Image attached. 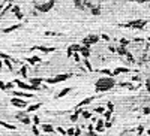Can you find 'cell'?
<instances>
[{
    "label": "cell",
    "instance_id": "obj_1",
    "mask_svg": "<svg viewBox=\"0 0 150 136\" xmlns=\"http://www.w3.org/2000/svg\"><path fill=\"white\" fill-rule=\"evenodd\" d=\"M114 79L112 78H101V79L96 81V85H95V88L96 91H108V90H111L114 87Z\"/></svg>",
    "mask_w": 150,
    "mask_h": 136
},
{
    "label": "cell",
    "instance_id": "obj_2",
    "mask_svg": "<svg viewBox=\"0 0 150 136\" xmlns=\"http://www.w3.org/2000/svg\"><path fill=\"white\" fill-rule=\"evenodd\" d=\"M146 26H147V19H137V21H131V23L123 24V27H132V28H138V30L144 28Z\"/></svg>",
    "mask_w": 150,
    "mask_h": 136
},
{
    "label": "cell",
    "instance_id": "obj_3",
    "mask_svg": "<svg viewBox=\"0 0 150 136\" xmlns=\"http://www.w3.org/2000/svg\"><path fill=\"white\" fill-rule=\"evenodd\" d=\"M71 75H59L56 76V78H42V81H45V82H48V84H57V82H62V81H66V79H69Z\"/></svg>",
    "mask_w": 150,
    "mask_h": 136
},
{
    "label": "cell",
    "instance_id": "obj_4",
    "mask_svg": "<svg viewBox=\"0 0 150 136\" xmlns=\"http://www.w3.org/2000/svg\"><path fill=\"white\" fill-rule=\"evenodd\" d=\"M56 5V2L54 0H48V2H45V3H42V5H36V9L39 11V12H48V11L53 9V6Z\"/></svg>",
    "mask_w": 150,
    "mask_h": 136
},
{
    "label": "cell",
    "instance_id": "obj_5",
    "mask_svg": "<svg viewBox=\"0 0 150 136\" xmlns=\"http://www.w3.org/2000/svg\"><path fill=\"white\" fill-rule=\"evenodd\" d=\"M99 41V36H96V34H92V36H87L86 39H83V43H84V47L90 48V45L95 42H98Z\"/></svg>",
    "mask_w": 150,
    "mask_h": 136
},
{
    "label": "cell",
    "instance_id": "obj_6",
    "mask_svg": "<svg viewBox=\"0 0 150 136\" xmlns=\"http://www.w3.org/2000/svg\"><path fill=\"white\" fill-rule=\"evenodd\" d=\"M15 84L18 85L21 90H41L39 87H35V85H30V84H26V82H23V81H15Z\"/></svg>",
    "mask_w": 150,
    "mask_h": 136
},
{
    "label": "cell",
    "instance_id": "obj_7",
    "mask_svg": "<svg viewBox=\"0 0 150 136\" xmlns=\"http://www.w3.org/2000/svg\"><path fill=\"white\" fill-rule=\"evenodd\" d=\"M11 102H12L14 106H18V108H26V105H27V102H24V100H21V99H18V97H14Z\"/></svg>",
    "mask_w": 150,
    "mask_h": 136
},
{
    "label": "cell",
    "instance_id": "obj_8",
    "mask_svg": "<svg viewBox=\"0 0 150 136\" xmlns=\"http://www.w3.org/2000/svg\"><path fill=\"white\" fill-rule=\"evenodd\" d=\"M14 96H18V97H24V99H32L33 94L32 93H24V91H14Z\"/></svg>",
    "mask_w": 150,
    "mask_h": 136
},
{
    "label": "cell",
    "instance_id": "obj_9",
    "mask_svg": "<svg viewBox=\"0 0 150 136\" xmlns=\"http://www.w3.org/2000/svg\"><path fill=\"white\" fill-rule=\"evenodd\" d=\"M32 49H33V51L38 49V51H42V52H53V51H56V48H47V47H33Z\"/></svg>",
    "mask_w": 150,
    "mask_h": 136
},
{
    "label": "cell",
    "instance_id": "obj_10",
    "mask_svg": "<svg viewBox=\"0 0 150 136\" xmlns=\"http://www.w3.org/2000/svg\"><path fill=\"white\" fill-rule=\"evenodd\" d=\"M81 54V56L84 57V58H89V56H90V48H87V47H81V49L78 51Z\"/></svg>",
    "mask_w": 150,
    "mask_h": 136
},
{
    "label": "cell",
    "instance_id": "obj_11",
    "mask_svg": "<svg viewBox=\"0 0 150 136\" xmlns=\"http://www.w3.org/2000/svg\"><path fill=\"white\" fill-rule=\"evenodd\" d=\"M11 11L14 12V14H15V17H17L18 19H21V18H23V14L20 12V6H12V8H11Z\"/></svg>",
    "mask_w": 150,
    "mask_h": 136
},
{
    "label": "cell",
    "instance_id": "obj_12",
    "mask_svg": "<svg viewBox=\"0 0 150 136\" xmlns=\"http://www.w3.org/2000/svg\"><path fill=\"white\" fill-rule=\"evenodd\" d=\"M20 27H21V24H14V26H11V27L5 28V30H3V33H11V32H14V30H17V28H20Z\"/></svg>",
    "mask_w": 150,
    "mask_h": 136
},
{
    "label": "cell",
    "instance_id": "obj_13",
    "mask_svg": "<svg viewBox=\"0 0 150 136\" xmlns=\"http://www.w3.org/2000/svg\"><path fill=\"white\" fill-rule=\"evenodd\" d=\"M126 72H129V69H126V67H117L116 70L112 72V76H114V75H119V73H126Z\"/></svg>",
    "mask_w": 150,
    "mask_h": 136
},
{
    "label": "cell",
    "instance_id": "obj_14",
    "mask_svg": "<svg viewBox=\"0 0 150 136\" xmlns=\"http://www.w3.org/2000/svg\"><path fill=\"white\" fill-rule=\"evenodd\" d=\"M27 61L30 63V64H36V63L41 61V58H39L38 56H33V57H30V58H27Z\"/></svg>",
    "mask_w": 150,
    "mask_h": 136
},
{
    "label": "cell",
    "instance_id": "obj_15",
    "mask_svg": "<svg viewBox=\"0 0 150 136\" xmlns=\"http://www.w3.org/2000/svg\"><path fill=\"white\" fill-rule=\"evenodd\" d=\"M30 82H32V85H35V87H39V84L42 82V78H30Z\"/></svg>",
    "mask_w": 150,
    "mask_h": 136
},
{
    "label": "cell",
    "instance_id": "obj_16",
    "mask_svg": "<svg viewBox=\"0 0 150 136\" xmlns=\"http://www.w3.org/2000/svg\"><path fill=\"white\" fill-rule=\"evenodd\" d=\"M92 100H93V97H87V99H84V100H83V102H80V103L77 105V109H78V108H81V106H83V105H87V103H90V102H92Z\"/></svg>",
    "mask_w": 150,
    "mask_h": 136
},
{
    "label": "cell",
    "instance_id": "obj_17",
    "mask_svg": "<svg viewBox=\"0 0 150 136\" xmlns=\"http://www.w3.org/2000/svg\"><path fill=\"white\" fill-rule=\"evenodd\" d=\"M41 105H42V103H36V105H32V106H30V108H29L27 111H29V112H33V111H38V109L41 108Z\"/></svg>",
    "mask_w": 150,
    "mask_h": 136
},
{
    "label": "cell",
    "instance_id": "obj_18",
    "mask_svg": "<svg viewBox=\"0 0 150 136\" xmlns=\"http://www.w3.org/2000/svg\"><path fill=\"white\" fill-rule=\"evenodd\" d=\"M117 51H119V54H122V56H128V54H129V52L126 51V48H125V47H122V45L119 47V49H117Z\"/></svg>",
    "mask_w": 150,
    "mask_h": 136
},
{
    "label": "cell",
    "instance_id": "obj_19",
    "mask_svg": "<svg viewBox=\"0 0 150 136\" xmlns=\"http://www.w3.org/2000/svg\"><path fill=\"white\" fill-rule=\"evenodd\" d=\"M0 126H3V127H6V129H12V130H15V126H11V124H8V123H5V121H0Z\"/></svg>",
    "mask_w": 150,
    "mask_h": 136
},
{
    "label": "cell",
    "instance_id": "obj_20",
    "mask_svg": "<svg viewBox=\"0 0 150 136\" xmlns=\"http://www.w3.org/2000/svg\"><path fill=\"white\" fill-rule=\"evenodd\" d=\"M71 90H72V88H63V91H62V93H59V94H57V97H59V99H60V97H63L65 94H68V93H69Z\"/></svg>",
    "mask_w": 150,
    "mask_h": 136
},
{
    "label": "cell",
    "instance_id": "obj_21",
    "mask_svg": "<svg viewBox=\"0 0 150 136\" xmlns=\"http://www.w3.org/2000/svg\"><path fill=\"white\" fill-rule=\"evenodd\" d=\"M75 6L78 8V9H84V6H83V3H81V0H74Z\"/></svg>",
    "mask_w": 150,
    "mask_h": 136
},
{
    "label": "cell",
    "instance_id": "obj_22",
    "mask_svg": "<svg viewBox=\"0 0 150 136\" xmlns=\"http://www.w3.org/2000/svg\"><path fill=\"white\" fill-rule=\"evenodd\" d=\"M42 130L44 132H53V127L48 126V124H42Z\"/></svg>",
    "mask_w": 150,
    "mask_h": 136
},
{
    "label": "cell",
    "instance_id": "obj_23",
    "mask_svg": "<svg viewBox=\"0 0 150 136\" xmlns=\"http://www.w3.org/2000/svg\"><path fill=\"white\" fill-rule=\"evenodd\" d=\"M92 14H93V15H99V14H101V9H99V8L92 6Z\"/></svg>",
    "mask_w": 150,
    "mask_h": 136
},
{
    "label": "cell",
    "instance_id": "obj_24",
    "mask_svg": "<svg viewBox=\"0 0 150 136\" xmlns=\"http://www.w3.org/2000/svg\"><path fill=\"white\" fill-rule=\"evenodd\" d=\"M78 115H80V111H77L74 115H71V120H72V121H77V120H78Z\"/></svg>",
    "mask_w": 150,
    "mask_h": 136
},
{
    "label": "cell",
    "instance_id": "obj_25",
    "mask_svg": "<svg viewBox=\"0 0 150 136\" xmlns=\"http://www.w3.org/2000/svg\"><path fill=\"white\" fill-rule=\"evenodd\" d=\"M104 73V75H108V76H112V72L110 70V69H102V70H101Z\"/></svg>",
    "mask_w": 150,
    "mask_h": 136
},
{
    "label": "cell",
    "instance_id": "obj_26",
    "mask_svg": "<svg viewBox=\"0 0 150 136\" xmlns=\"http://www.w3.org/2000/svg\"><path fill=\"white\" fill-rule=\"evenodd\" d=\"M20 120H21V121H23L24 124H30V120H29V118L26 117V115H24V117H20Z\"/></svg>",
    "mask_w": 150,
    "mask_h": 136
},
{
    "label": "cell",
    "instance_id": "obj_27",
    "mask_svg": "<svg viewBox=\"0 0 150 136\" xmlns=\"http://www.w3.org/2000/svg\"><path fill=\"white\" fill-rule=\"evenodd\" d=\"M21 75H23L24 78L27 76V67H26V66H23V67H21Z\"/></svg>",
    "mask_w": 150,
    "mask_h": 136
},
{
    "label": "cell",
    "instance_id": "obj_28",
    "mask_svg": "<svg viewBox=\"0 0 150 136\" xmlns=\"http://www.w3.org/2000/svg\"><path fill=\"white\" fill-rule=\"evenodd\" d=\"M96 129H98L99 132H102V130H104V121H99L98 126H96Z\"/></svg>",
    "mask_w": 150,
    "mask_h": 136
},
{
    "label": "cell",
    "instance_id": "obj_29",
    "mask_svg": "<svg viewBox=\"0 0 150 136\" xmlns=\"http://www.w3.org/2000/svg\"><path fill=\"white\" fill-rule=\"evenodd\" d=\"M84 64H86V67H87V70H92V66H90V63H89L87 58H84Z\"/></svg>",
    "mask_w": 150,
    "mask_h": 136
},
{
    "label": "cell",
    "instance_id": "obj_30",
    "mask_svg": "<svg viewBox=\"0 0 150 136\" xmlns=\"http://www.w3.org/2000/svg\"><path fill=\"white\" fill-rule=\"evenodd\" d=\"M45 36H59V33H54V32H45Z\"/></svg>",
    "mask_w": 150,
    "mask_h": 136
},
{
    "label": "cell",
    "instance_id": "obj_31",
    "mask_svg": "<svg viewBox=\"0 0 150 136\" xmlns=\"http://www.w3.org/2000/svg\"><path fill=\"white\" fill-rule=\"evenodd\" d=\"M74 127H71V129H69V130H68V132H66V135H68V136H72V135H74Z\"/></svg>",
    "mask_w": 150,
    "mask_h": 136
},
{
    "label": "cell",
    "instance_id": "obj_32",
    "mask_svg": "<svg viewBox=\"0 0 150 136\" xmlns=\"http://www.w3.org/2000/svg\"><path fill=\"white\" fill-rule=\"evenodd\" d=\"M57 132H59V133H60L62 136H65V135H66V132L63 130V129H62V127H57Z\"/></svg>",
    "mask_w": 150,
    "mask_h": 136
},
{
    "label": "cell",
    "instance_id": "obj_33",
    "mask_svg": "<svg viewBox=\"0 0 150 136\" xmlns=\"http://www.w3.org/2000/svg\"><path fill=\"white\" fill-rule=\"evenodd\" d=\"M74 54V60L75 61H80V56H78V52H72Z\"/></svg>",
    "mask_w": 150,
    "mask_h": 136
},
{
    "label": "cell",
    "instance_id": "obj_34",
    "mask_svg": "<svg viewBox=\"0 0 150 136\" xmlns=\"http://www.w3.org/2000/svg\"><path fill=\"white\" fill-rule=\"evenodd\" d=\"M33 121H35V124H39V117L35 115V117H33Z\"/></svg>",
    "mask_w": 150,
    "mask_h": 136
},
{
    "label": "cell",
    "instance_id": "obj_35",
    "mask_svg": "<svg viewBox=\"0 0 150 136\" xmlns=\"http://www.w3.org/2000/svg\"><path fill=\"white\" fill-rule=\"evenodd\" d=\"M33 133H35V135H39V130H38L36 126H33Z\"/></svg>",
    "mask_w": 150,
    "mask_h": 136
},
{
    "label": "cell",
    "instance_id": "obj_36",
    "mask_svg": "<svg viewBox=\"0 0 150 136\" xmlns=\"http://www.w3.org/2000/svg\"><path fill=\"white\" fill-rule=\"evenodd\" d=\"M0 90H6V84H5V82H0Z\"/></svg>",
    "mask_w": 150,
    "mask_h": 136
},
{
    "label": "cell",
    "instance_id": "obj_37",
    "mask_svg": "<svg viewBox=\"0 0 150 136\" xmlns=\"http://www.w3.org/2000/svg\"><path fill=\"white\" fill-rule=\"evenodd\" d=\"M132 2H138V3H147V0H132Z\"/></svg>",
    "mask_w": 150,
    "mask_h": 136
},
{
    "label": "cell",
    "instance_id": "obj_38",
    "mask_svg": "<svg viewBox=\"0 0 150 136\" xmlns=\"http://www.w3.org/2000/svg\"><path fill=\"white\" fill-rule=\"evenodd\" d=\"M96 112H98V114L104 112V108H96Z\"/></svg>",
    "mask_w": 150,
    "mask_h": 136
},
{
    "label": "cell",
    "instance_id": "obj_39",
    "mask_svg": "<svg viewBox=\"0 0 150 136\" xmlns=\"http://www.w3.org/2000/svg\"><path fill=\"white\" fill-rule=\"evenodd\" d=\"M105 117H107V118H110V117H111V111H108V112H105Z\"/></svg>",
    "mask_w": 150,
    "mask_h": 136
},
{
    "label": "cell",
    "instance_id": "obj_40",
    "mask_svg": "<svg viewBox=\"0 0 150 136\" xmlns=\"http://www.w3.org/2000/svg\"><path fill=\"white\" fill-rule=\"evenodd\" d=\"M102 39H105V41H110V38H108L107 34H102Z\"/></svg>",
    "mask_w": 150,
    "mask_h": 136
},
{
    "label": "cell",
    "instance_id": "obj_41",
    "mask_svg": "<svg viewBox=\"0 0 150 136\" xmlns=\"http://www.w3.org/2000/svg\"><path fill=\"white\" fill-rule=\"evenodd\" d=\"M89 136H98V135H96V133H93V132H90V133H89Z\"/></svg>",
    "mask_w": 150,
    "mask_h": 136
},
{
    "label": "cell",
    "instance_id": "obj_42",
    "mask_svg": "<svg viewBox=\"0 0 150 136\" xmlns=\"http://www.w3.org/2000/svg\"><path fill=\"white\" fill-rule=\"evenodd\" d=\"M2 66H3V63H2V61H0V69H2Z\"/></svg>",
    "mask_w": 150,
    "mask_h": 136
},
{
    "label": "cell",
    "instance_id": "obj_43",
    "mask_svg": "<svg viewBox=\"0 0 150 136\" xmlns=\"http://www.w3.org/2000/svg\"><path fill=\"white\" fill-rule=\"evenodd\" d=\"M0 136H2V135H0Z\"/></svg>",
    "mask_w": 150,
    "mask_h": 136
}]
</instances>
